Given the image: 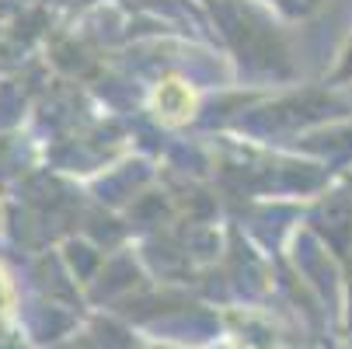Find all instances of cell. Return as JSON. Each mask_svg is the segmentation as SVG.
I'll return each mask as SVG.
<instances>
[{
    "label": "cell",
    "instance_id": "cell-1",
    "mask_svg": "<svg viewBox=\"0 0 352 349\" xmlns=\"http://www.w3.org/2000/svg\"><path fill=\"white\" fill-rule=\"evenodd\" d=\"M192 105H195V98L192 91L182 84V81H164L157 91H154V109L164 123H182L192 116Z\"/></svg>",
    "mask_w": 352,
    "mask_h": 349
},
{
    "label": "cell",
    "instance_id": "cell-2",
    "mask_svg": "<svg viewBox=\"0 0 352 349\" xmlns=\"http://www.w3.org/2000/svg\"><path fill=\"white\" fill-rule=\"evenodd\" d=\"M8 304H11V297H8V283H4V276H0V315L8 311Z\"/></svg>",
    "mask_w": 352,
    "mask_h": 349
}]
</instances>
